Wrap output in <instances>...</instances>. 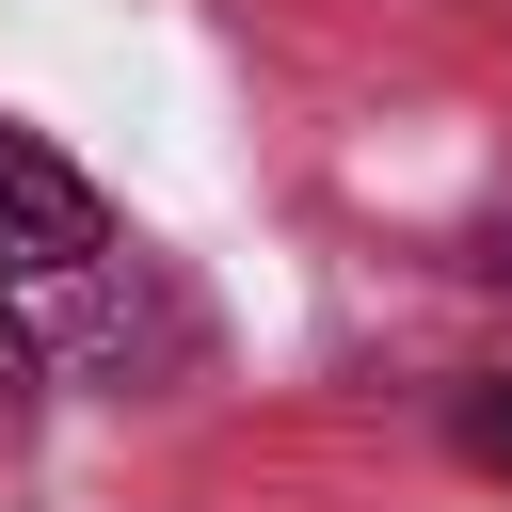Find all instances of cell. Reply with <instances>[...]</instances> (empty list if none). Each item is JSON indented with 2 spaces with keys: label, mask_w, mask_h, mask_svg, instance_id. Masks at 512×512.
<instances>
[{
  "label": "cell",
  "mask_w": 512,
  "mask_h": 512,
  "mask_svg": "<svg viewBox=\"0 0 512 512\" xmlns=\"http://www.w3.org/2000/svg\"><path fill=\"white\" fill-rule=\"evenodd\" d=\"M112 256V208L80 160H48L32 128H0V272H96Z\"/></svg>",
  "instance_id": "obj_1"
},
{
  "label": "cell",
  "mask_w": 512,
  "mask_h": 512,
  "mask_svg": "<svg viewBox=\"0 0 512 512\" xmlns=\"http://www.w3.org/2000/svg\"><path fill=\"white\" fill-rule=\"evenodd\" d=\"M16 384H32V336H16V304H0V400H16Z\"/></svg>",
  "instance_id": "obj_3"
},
{
  "label": "cell",
  "mask_w": 512,
  "mask_h": 512,
  "mask_svg": "<svg viewBox=\"0 0 512 512\" xmlns=\"http://www.w3.org/2000/svg\"><path fill=\"white\" fill-rule=\"evenodd\" d=\"M496 272H512V224H496Z\"/></svg>",
  "instance_id": "obj_4"
},
{
  "label": "cell",
  "mask_w": 512,
  "mask_h": 512,
  "mask_svg": "<svg viewBox=\"0 0 512 512\" xmlns=\"http://www.w3.org/2000/svg\"><path fill=\"white\" fill-rule=\"evenodd\" d=\"M464 448H480V464H512V368H496V384H464Z\"/></svg>",
  "instance_id": "obj_2"
}]
</instances>
